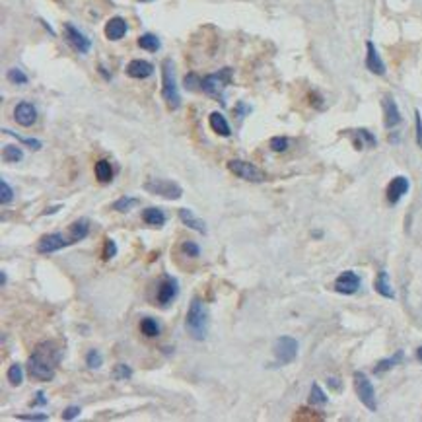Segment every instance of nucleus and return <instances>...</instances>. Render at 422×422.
I'll use <instances>...</instances> for the list:
<instances>
[{
	"label": "nucleus",
	"mask_w": 422,
	"mask_h": 422,
	"mask_svg": "<svg viewBox=\"0 0 422 422\" xmlns=\"http://www.w3.org/2000/svg\"><path fill=\"white\" fill-rule=\"evenodd\" d=\"M181 249H183V253L187 257H199L201 255V247L196 245L195 241H183Z\"/></svg>",
	"instance_id": "39"
},
{
	"label": "nucleus",
	"mask_w": 422,
	"mask_h": 422,
	"mask_svg": "<svg viewBox=\"0 0 422 422\" xmlns=\"http://www.w3.org/2000/svg\"><path fill=\"white\" fill-rule=\"evenodd\" d=\"M179 218H181V222H183L187 228L195 230V232L203 234V236L206 234V224L201 220V218H196L195 214H193V210H189V208H181V210H179Z\"/></svg>",
	"instance_id": "19"
},
{
	"label": "nucleus",
	"mask_w": 422,
	"mask_h": 422,
	"mask_svg": "<svg viewBox=\"0 0 422 422\" xmlns=\"http://www.w3.org/2000/svg\"><path fill=\"white\" fill-rule=\"evenodd\" d=\"M2 132H4V134H10V136H14V138H18V140L23 142V144H25V146H30V148H33V150H39V148H41V142L35 140V138H23V136L16 134V132H12V130H8V129H2Z\"/></svg>",
	"instance_id": "36"
},
{
	"label": "nucleus",
	"mask_w": 422,
	"mask_h": 422,
	"mask_svg": "<svg viewBox=\"0 0 422 422\" xmlns=\"http://www.w3.org/2000/svg\"><path fill=\"white\" fill-rule=\"evenodd\" d=\"M8 381H10V385H14V387L22 385L23 370H22V366H20V364H12L10 368H8Z\"/></svg>",
	"instance_id": "31"
},
{
	"label": "nucleus",
	"mask_w": 422,
	"mask_h": 422,
	"mask_svg": "<svg viewBox=\"0 0 422 422\" xmlns=\"http://www.w3.org/2000/svg\"><path fill=\"white\" fill-rule=\"evenodd\" d=\"M228 170L234 175H238L239 179H245L249 183H263L267 177L261 172L257 165L249 162H243V160H230L228 162Z\"/></svg>",
	"instance_id": "7"
},
{
	"label": "nucleus",
	"mask_w": 422,
	"mask_h": 422,
	"mask_svg": "<svg viewBox=\"0 0 422 422\" xmlns=\"http://www.w3.org/2000/svg\"><path fill=\"white\" fill-rule=\"evenodd\" d=\"M374 288H376V292L381 294L383 298H395V290L391 288L389 284V274L385 271H379L378 272V278H376V284H374Z\"/></svg>",
	"instance_id": "22"
},
{
	"label": "nucleus",
	"mask_w": 422,
	"mask_h": 422,
	"mask_svg": "<svg viewBox=\"0 0 422 422\" xmlns=\"http://www.w3.org/2000/svg\"><path fill=\"white\" fill-rule=\"evenodd\" d=\"M96 177H98L101 183L111 181V177H113V167H111V163H109L107 160H99V162L96 163Z\"/></svg>",
	"instance_id": "25"
},
{
	"label": "nucleus",
	"mask_w": 422,
	"mask_h": 422,
	"mask_svg": "<svg viewBox=\"0 0 422 422\" xmlns=\"http://www.w3.org/2000/svg\"><path fill=\"white\" fill-rule=\"evenodd\" d=\"M354 387H356L358 399L362 401V405L368 411H376L378 409L376 391H374V385H372V381H370L364 372H354Z\"/></svg>",
	"instance_id": "6"
},
{
	"label": "nucleus",
	"mask_w": 422,
	"mask_h": 422,
	"mask_svg": "<svg viewBox=\"0 0 422 422\" xmlns=\"http://www.w3.org/2000/svg\"><path fill=\"white\" fill-rule=\"evenodd\" d=\"M88 234H90V220H88V218H80V220H76L74 224H70V234H68V238H70L72 243L82 241Z\"/></svg>",
	"instance_id": "20"
},
{
	"label": "nucleus",
	"mask_w": 422,
	"mask_h": 422,
	"mask_svg": "<svg viewBox=\"0 0 422 422\" xmlns=\"http://www.w3.org/2000/svg\"><path fill=\"white\" fill-rule=\"evenodd\" d=\"M20 420H47V414H22Z\"/></svg>",
	"instance_id": "44"
},
{
	"label": "nucleus",
	"mask_w": 422,
	"mask_h": 422,
	"mask_svg": "<svg viewBox=\"0 0 422 422\" xmlns=\"http://www.w3.org/2000/svg\"><path fill=\"white\" fill-rule=\"evenodd\" d=\"M230 80H232V68H222V70L212 72V74H208L206 78H203V86L201 88L205 90L210 98L222 99V92L226 90Z\"/></svg>",
	"instance_id": "4"
},
{
	"label": "nucleus",
	"mask_w": 422,
	"mask_h": 422,
	"mask_svg": "<svg viewBox=\"0 0 422 422\" xmlns=\"http://www.w3.org/2000/svg\"><path fill=\"white\" fill-rule=\"evenodd\" d=\"M127 74H129L130 78H138V80L148 78V76L154 74V65L148 63V61H140V59L130 61L129 65H127Z\"/></svg>",
	"instance_id": "18"
},
{
	"label": "nucleus",
	"mask_w": 422,
	"mask_h": 422,
	"mask_svg": "<svg viewBox=\"0 0 422 422\" xmlns=\"http://www.w3.org/2000/svg\"><path fill=\"white\" fill-rule=\"evenodd\" d=\"M142 220L154 228H162L165 224V214H163L160 208H146L142 212Z\"/></svg>",
	"instance_id": "23"
},
{
	"label": "nucleus",
	"mask_w": 422,
	"mask_h": 422,
	"mask_svg": "<svg viewBox=\"0 0 422 422\" xmlns=\"http://www.w3.org/2000/svg\"><path fill=\"white\" fill-rule=\"evenodd\" d=\"M358 288H360V276L352 271H347V272H343V274H339V278L335 280V290L339 294H347V296H350V294L356 292Z\"/></svg>",
	"instance_id": "11"
},
{
	"label": "nucleus",
	"mask_w": 422,
	"mask_h": 422,
	"mask_svg": "<svg viewBox=\"0 0 422 422\" xmlns=\"http://www.w3.org/2000/svg\"><path fill=\"white\" fill-rule=\"evenodd\" d=\"M414 119H416V142L418 146L422 148V117H420V111L414 113Z\"/></svg>",
	"instance_id": "43"
},
{
	"label": "nucleus",
	"mask_w": 422,
	"mask_h": 422,
	"mask_svg": "<svg viewBox=\"0 0 422 422\" xmlns=\"http://www.w3.org/2000/svg\"><path fill=\"white\" fill-rule=\"evenodd\" d=\"M140 331H142V335L154 339V336L160 335V325H158L156 319H152V317H144V319L140 321Z\"/></svg>",
	"instance_id": "27"
},
{
	"label": "nucleus",
	"mask_w": 422,
	"mask_h": 422,
	"mask_svg": "<svg viewBox=\"0 0 422 422\" xmlns=\"http://www.w3.org/2000/svg\"><path fill=\"white\" fill-rule=\"evenodd\" d=\"M115 255H117V243H115L111 238H107L105 239V247H103V259L109 261V259H113Z\"/></svg>",
	"instance_id": "38"
},
{
	"label": "nucleus",
	"mask_w": 422,
	"mask_h": 422,
	"mask_svg": "<svg viewBox=\"0 0 422 422\" xmlns=\"http://www.w3.org/2000/svg\"><path fill=\"white\" fill-rule=\"evenodd\" d=\"M8 80H10L12 84H18V86L27 84V76L23 74L20 68H10L8 70Z\"/></svg>",
	"instance_id": "33"
},
{
	"label": "nucleus",
	"mask_w": 422,
	"mask_h": 422,
	"mask_svg": "<svg viewBox=\"0 0 422 422\" xmlns=\"http://www.w3.org/2000/svg\"><path fill=\"white\" fill-rule=\"evenodd\" d=\"M274 356L278 364H290L298 356V343L292 336H280L274 343Z\"/></svg>",
	"instance_id": "8"
},
{
	"label": "nucleus",
	"mask_w": 422,
	"mask_h": 422,
	"mask_svg": "<svg viewBox=\"0 0 422 422\" xmlns=\"http://www.w3.org/2000/svg\"><path fill=\"white\" fill-rule=\"evenodd\" d=\"M136 205H138V199H134V196H121L117 203H113V210H117V212H129L130 208H134Z\"/></svg>",
	"instance_id": "29"
},
{
	"label": "nucleus",
	"mask_w": 422,
	"mask_h": 422,
	"mask_svg": "<svg viewBox=\"0 0 422 422\" xmlns=\"http://www.w3.org/2000/svg\"><path fill=\"white\" fill-rule=\"evenodd\" d=\"M416 358H418V360L422 362V347L418 348V350H416Z\"/></svg>",
	"instance_id": "47"
},
{
	"label": "nucleus",
	"mask_w": 422,
	"mask_h": 422,
	"mask_svg": "<svg viewBox=\"0 0 422 422\" xmlns=\"http://www.w3.org/2000/svg\"><path fill=\"white\" fill-rule=\"evenodd\" d=\"M286 148H288V138H284V136H274V138H271V150L284 152Z\"/></svg>",
	"instance_id": "40"
},
{
	"label": "nucleus",
	"mask_w": 422,
	"mask_h": 422,
	"mask_svg": "<svg viewBox=\"0 0 422 422\" xmlns=\"http://www.w3.org/2000/svg\"><path fill=\"white\" fill-rule=\"evenodd\" d=\"M59 208H61V206H53V208H47V210H45V214H54V212H57Z\"/></svg>",
	"instance_id": "46"
},
{
	"label": "nucleus",
	"mask_w": 422,
	"mask_h": 422,
	"mask_svg": "<svg viewBox=\"0 0 422 422\" xmlns=\"http://www.w3.org/2000/svg\"><path fill=\"white\" fill-rule=\"evenodd\" d=\"M86 364H88V368L98 370V368H101V364H103V358H101V354H99L98 350H90L86 356Z\"/></svg>",
	"instance_id": "34"
},
{
	"label": "nucleus",
	"mask_w": 422,
	"mask_h": 422,
	"mask_svg": "<svg viewBox=\"0 0 422 422\" xmlns=\"http://www.w3.org/2000/svg\"><path fill=\"white\" fill-rule=\"evenodd\" d=\"M61 358H63L61 347L53 341H43L35 347L33 354L27 360V372L32 378L39 381H51Z\"/></svg>",
	"instance_id": "1"
},
{
	"label": "nucleus",
	"mask_w": 422,
	"mask_h": 422,
	"mask_svg": "<svg viewBox=\"0 0 422 422\" xmlns=\"http://www.w3.org/2000/svg\"><path fill=\"white\" fill-rule=\"evenodd\" d=\"M14 119L20 127H32L37 119V111L30 101H20L14 107Z\"/></svg>",
	"instance_id": "12"
},
{
	"label": "nucleus",
	"mask_w": 422,
	"mask_h": 422,
	"mask_svg": "<svg viewBox=\"0 0 422 422\" xmlns=\"http://www.w3.org/2000/svg\"><path fill=\"white\" fill-rule=\"evenodd\" d=\"M175 294H177V280L174 276H163V280L160 282V288H158V303L167 305L175 298Z\"/></svg>",
	"instance_id": "14"
},
{
	"label": "nucleus",
	"mask_w": 422,
	"mask_h": 422,
	"mask_svg": "<svg viewBox=\"0 0 422 422\" xmlns=\"http://www.w3.org/2000/svg\"><path fill=\"white\" fill-rule=\"evenodd\" d=\"M45 403H47V399H45V393L43 391H39V393H37V405H45Z\"/></svg>",
	"instance_id": "45"
},
{
	"label": "nucleus",
	"mask_w": 422,
	"mask_h": 422,
	"mask_svg": "<svg viewBox=\"0 0 422 422\" xmlns=\"http://www.w3.org/2000/svg\"><path fill=\"white\" fill-rule=\"evenodd\" d=\"M366 49H368V54H366V68H368L372 74L383 76L385 74V65H383L381 57L378 54V49L374 47L372 41L366 43Z\"/></svg>",
	"instance_id": "16"
},
{
	"label": "nucleus",
	"mask_w": 422,
	"mask_h": 422,
	"mask_svg": "<svg viewBox=\"0 0 422 422\" xmlns=\"http://www.w3.org/2000/svg\"><path fill=\"white\" fill-rule=\"evenodd\" d=\"M185 329L195 341H205L206 331H208V312L205 303L199 298H195L189 310H187V319H185Z\"/></svg>",
	"instance_id": "2"
},
{
	"label": "nucleus",
	"mask_w": 422,
	"mask_h": 422,
	"mask_svg": "<svg viewBox=\"0 0 422 422\" xmlns=\"http://www.w3.org/2000/svg\"><path fill=\"white\" fill-rule=\"evenodd\" d=\"M208 123H210V129L214 130L216 134H220V136H230L232 134V129H230L226 117L222 113H210Z\"/></svg>",
	"instance_id": "21"
},
{
	"label": "nucleus",
	"mask_w": 422,
	"mask_h": 422,
	"mask_svg": "<svg viewBox=\"0 0 422 422\" xmlns=\"http://www.w3.org/2000/svg\"><path fill=\"white\" fill-rule=\"evenodd\" d=\"M12 199H14V191H12V187L4 179L0 181V201H2V205H10Z\"/></svg>",
	"instance_id": "35"
},
{
	"label": "nucleus",
	"mask_w": 422,
	"mask_h": 422,
	"mask_svg": "<svg viewBox=\"0 0 422 422\" xmlns=\"http://www.w3.org/2000/svg\"><path fill=\"white\" fill-rule=\"evenodd\" d=\"M127 30H129L127 22L123 18H119V16H115V18H111L105 23V37H107L109 41H119V39L125 37Z\"/></svg>",
	"instance_id": "17"
},
{
	"label": "nucleus",
	"mask_w": 422,
	"mask_h": 422,
	"mask_svg": "<svg viewBox=\"0 0 422 422\" xmlns=\"http://www.w3.org/2000/svg\"><path fill=\"white\" fill-rule=\"evenodd\" d=\"M407 191H409V179L403 177V175H399V177H395V179L389 183V187H387V201H389L391 205H397V203L401 201V196L407 195Z\"/></svg>",
	"instance_id": "15"
},
{
	"label": "nucleus",
	"mask_w": 422,
	"mask_h": 422,
	"mask_svg": "<svg viewBox=\"0 0 422 422\" xmlns=\"http://www.w3.org/2000/svg\"><path fill=\"white\" fill-rule=\"evenodd\" d=\"M162 96L163 101L170 109H179L181 105V96L177 90V80H175V65L172 59H165L162 65Z\"/></svg>",
	"instance_id": "3"
},
{
	"label": "nucleus",
	"mask_w": 422,
	"mask_h": 422,
	"mask_svg": "<svg viewBox=\"0 0 422 422\" xmlns=\"http://www.w3.org/2000/svg\"><path fill=\"white\" fill-rule=\"evenodd\" d=\"M381 107H383V123H385V129H393L401 123V111L395 103V99L391 96H385L381 99Z\"/></svg>",
	"instance_id": "13"
},
{
	"label": "nucleus",
	"mask_w": 422,
	"mask_h": 422,
	"mask_svg": "<svg viewBox=\"0 0 422 422\" xmlns=\"http://www.w3.org/2000/svg\"><path fill=\"white\" fill-rule=\"evenodd\" d=\"M2 158L6 160V162H20L23 158V152L20 150V148H16V146H4V150H2Z\"/></svg>",
	"instance_id": "32"
},
{
	"label": "nucleus",
	"mask_w": 422,
	"mask_h": 422,
	"mask_svg": "<svg viewBox=\"0 0 422 422\" xmlns=\"http://www.w3.org/2000/svg\"><path fill=\"white\" fill-rule=\"evenodd\" d=\"M310 403L315 405V407H323V405H327V395H325L323 389H321L317 383L312 385V391H310Z\"/></svg>",
	"instance_id": "30"
},
{
	"label": "nucleus",
	"mask_w": 422,
	"mask_h": 422,
	"mask_svg": "<svg viewBox=\"0 0 422 422\" xmlns=\"http://www.w3.org/2000/svg\"><path fill=\"white\" fill-rule=\"evenodd\" d=\"M199 86H203V80H199V76L196 74L185 76V88H187V90H199Z\"/></svg>",
	"instance_id": "41"
},
{
	"label": "nucleus",
	"mask_w": 422,
	"mask_h": 422,
	"mask_svg": "<svg viewBox=\"0 0 422 422\" xmlns=\"http://www.w3.org/2000/svg\"><path fill=\"white\" fill-rule=\"evenodd\" d=\"M78 414H80V407L72 405V407L65 409V412H63V418H65V420H74Z\"/></svg>",
	"instance_id": "42"
},
{
	"label": "nucleus",
	"mask_w": 422,
	"mask_h": 422,
	"mask_svg": "<svg viewBox=\"0 0 422 422\" xmlns=\"http://www.w3.org/2000/svg\"><path fill=\"white\" fill-rule=\"evenodd\" d=\"M138 2H154V0H138Z\"/></svg>",
	"instance_id": "48"
},
{
	"label": "nucleus",
	"mask_w": 422,
	"mask_h": 422,
	"mask_svg": "<svg viewBox=\"0 0 422 422\" xmlns=\"http://www.w3.org/2000/svg\"><path fill=\"white\" fill-rule=\"evenodd\" d=\"M138 47L144 49V51H150V53H156L160 49V39L154 35V33H144L138 37Z\"/></svg>",
	"instance_id": "24"
},
{
	"label": "nucleus",
	"mask_w": 422,
	"mask_h": 422,
	"mask_svg": "<svg viewBox=\"0 0 422 422\" xmlns=\"http://www.w3.org/2000/svg\"><path fill=\"white\" fill-rule=\"evenodd\" d=\"M66 245H72L70 238L65 236V234L54 232V234H47V236H43L37 241V251L39 253H54V251L66 247Z\"/></svg>",
	"instance_id": "9"
},
{
	"label": "nucleus",
	"mask_w": 422,
	"mask_h": 422,
	"mask_svg": "<svg viewBox=\"0 0 422 422\" xmlns=\"http://www.w3.org/2000/svg\"><path fill=\"white\" fill-rule=\"evenodd\" d=\"M401 360H403V350H399V352H397L395 356L383 358V360H379L378 366L374 368V372H376V374H383V372H387V370H391L393 366H397Z\"/></svg>",
	"instance_id": "26"
},
{
	"label": "nucleus",
	"mask_w": 422,
	"mask_h": 422,
	"mask_svg": "<svg viewBox=\"0 0 422 422\" xmlns=\"http://www.w3.org/2000/svg\"><path fill=\"white\" fill-rule=\"evenodd\" d=\"M65 37L70 47L78 53H88L92 49V41L80 30H76L72 23H65Z\"/></svg>",
	"instance_id": "10"
},
{
	"label": "nucleus",
	"mask_w": 422,
	"mask_h": 422,
	"mask_svg": "<svg viewBox=\"0 0 422 422\" xmlns=\"http://www.w3.org/2000/svg\"><path fill=\"white\" fill-rule=\"evenodd\" d=\"M130 376H132V370H130L127 364H117L115 370H113V378L117 379V381H125V379H129Z\"/></svg>",
	"instance_id": "37"
},
{
	"label": "nucleus",
	"mask_w": 422,
	"mask_h": 422,
	"mask_svg": "<svg viewBox=\"0 0 422 422\" xmlns=\"http://www.w3.org/2000/svg\"><path fill=\"white\" fill-rule=\"evenodd\" d=\"M144 191H148L156 196H162V199H167V201H175V199L183 195V189L174 181H170V179H148L144 183Z\"/></svg>",
	"instance_id": "5"
},
{
	"label": "nucleus",
	"mask_w": 422,
	"mask_h": 422,
	"mask_svg": "<svg viewBox=\"0 0 422 422\" xmlns=\"http://www.w3.org/2000/svg\"><path fill=\"white\" fill-rule=\"evenodd\" d=\"M358 136V140H356V148H364V146H376L378 144V140H376V136L372 134V132H368L366 129H362V130H356L354 132Z\"/></svg>",
	"instance_id": "28"
}]
</instances>
